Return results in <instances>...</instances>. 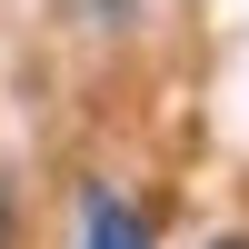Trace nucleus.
<instances>
[{"label":"nucleus","mask_w":249,"mask_h":249,"mask_svg":"<svg viewBox=\"0 0 249 249\" xmlns=\"http://www.w3.org/2000/svg\"><path fill=\"white\" fill-rule=\"evenodd\" d=\"M90 249H150V219H140L130 199L90 190Z\"/></svg>","instance_id":"nucleus-1"},{"label":"nucleus","mask_w":249,"mask_h":249,"mask_svg":"<svg viewBox=\"0 0 249 249\" xmlns=\"http://www.w3.org/2000/svg\"><path fill=\"white\" fill-rule=\"evenodd\" d=\"M10 230H20V210H10V179H0V249H10Z\"/></svg>","instance_id":"nucleus-2"},{"label":"nucleus","mask_w":249,"mask_h":249,"mask_svg":"<svg viewBox=\"0 0 249 249\" xmlns=\"http://www.w3.org/2000/svg\"><path fill=\"white\" fill-rule=\"evenodd\" d=\"M219 249H249V239H219Z\"/></svg>","instance_id":"nucleus-3"}]
</instances>
